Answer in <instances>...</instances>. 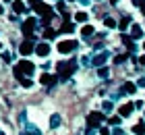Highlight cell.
<instances>
[{
    "instance_id": "1",
    "label": "cell",
    "mask_w": 145,
    "mask_h": 135,
    "mask_svg": "<svg viewBox=\"0 0 145 135\" xmlns=\"http://www.w3.org/2000/svg\"><path fill=\"white\" fill-rule=\"evenodd\" d=\"M35 67L33 63H29V60H21L17 67H15V77L17 79H23V75H33Z\"/></svg>"
},
{
    "instance_id": "2",
    "label": "cell",
    "mask_w": 145,
    "mask_h": 135,
    "mask_svg": "<svg viewBox=\"0 0 145 135\" xmlns=\"http://www.w3.org/2000/svg\"><path fill=\"white\" fill-rule=\"evenodd\" d=\"M72 50H77L75 40H62V42H58V52L60 54H71Z\"/></svg>"
},
{
    "instance_id": "3",
    "label": "cell",
    "mask_w": 145,
    "mask_h": 135,
    "mask_svg": "<svg viewBox=\"0 0 145 135\" xmlns=\"http://www.w3.org/2000/svg\"><path fill=\"white\" fill-rule=\"evenodd\" d=\"M133 110H135V104H133V102H127V104H122L120 108H118V117H120V119H127V117L133 114Z\"/></svg>"
},
{
    "instance_id": "4",
    "label": "cell",
    "mask_w": 145,
    "mask_h": 135,
    "mask_svg": "<svg viewBox=\"0 0 145 135\" xmlns=\"http://www.w3.org/2000/svg\"><path fill=\"white\" fill-rule=\"evenodd\" d=\"M35 54H37V56H42V58H46V56L50 54V44H48V42L37 44V46H35Z\"/></svg>"
},
{
    "instance_id": "5",
    "label": "cell",
    "mask_w": 145,
    "mask_h": 135,
    "mask_svg": "<svg viewBox=\"0 0 145 135\" xmlns=\"http://www.w3.org/2000/svg\"><path fill=\"white\" fill-rule=\"evenodd\" d=\"M102 121H104V117H102V114L91 112V114H89V119H87V123H89V127H91V129H93V127H100V125H102Z\"/></svg>"
},
{
    "instance_id": "6",
    "label": "cell",
    "mask_w": 145,
    "mask_h": 135,
    "mask_svg": "<svg viewBox=\"0 0 145 135\" xmlns=\"http://www.w3.org/2000/svg\"><path fill=\"white\" fill-rule=\"evenodd\" d=\"M33 50H35V48H33V42H31V40H25V42L21 44V48H19V52H21L23 56H29Z\"/></svg>"
},
{
    "instance_id": "7",
    "label": "cell",
    "mask_w": 145,
    "mask_h": 135,
    "mask_svg": "<svg viewBox=\"0 0 145 135\" xmlns=\"http://www.w3.org/2000/svg\"><path fill=\"white\" fill-rule=\"evenodd\" d=\"M33 27H35V19L31 17V19H27V21L23 23V33L27 38H31V31H33Z\"/></svg>"
},
{
    "instance_id": "8",
    "label": "cell",
    "mask_w": 145,
    "mask_h": 135,
    "mask_svg": "<svg viewBox=\"0 0 145 135\" xmlns=\"http://www.w3.org/2000/svg\"><path fill=\"white\" fill-rule=\"evenodd\" d=\"M62 123V119H60V114H52L50 121H48V125H50V129H58Z\"/></svg>"
},
{
    "instance_id": "9",
    "label": "cell",
    "mask_w": 145,
    "mask_h": 135,
    "mask_svg": "<svg viewBox=\"0 0 145 135\" xmlns=\"http://www.w3.org/2000/svg\"><path fill=\"white\" fill-rule=\"evenodd\" d=\"M39 81H42L44 85H48V87L56 85V77H54V75H48V73H44V75H42V79H39Z\"/></svg>"
},
{
    "instance_id": "10",
    "label": "cell",
    "mask_w": 145,
    "mask_h": 135,
    "mask_svg": "<svg viewBox=\"0 0 145 135\" xmlns=\"http://www.w3.org/2000/svg\"><path fill=\"white\" fill-rule=\"evenodd\" d=\"M131 38H133V40L143 38V29H141L139 25H135V23H133V27H131Z\"/></svg>"
},
{
    "instance_id": "11",
    "label": "cell",
    "mask_w": 145,
    "mask_h": 135,
    "mask_svg": "<svg viewBox=\"0 0 145 135\" xmlns=\"http://www.w3.org/2000/svg\"><path fill=\"white\" fill-rule=\"evenodd\" d=\"M106 60H108V52H100V54L93 58V65H95V67H102Z\"/></svg>"
},
{
    "instance_id": "12",
    "label": "cell",
    "mask_w": 145,
    "mask_h": 135,
    "mask_svg": "<svg viewBox=\"0 0 145 135\" xmlns=\"http://www.w3.org/2000/svg\"><path fill=\"white\" fill-rule=\"evenodd\" d=\"M93 33H95V29H93L91 25H83V29H81V36H83L85 40H89L91 36H93Z\"/></svg>"
},
{
    "instance_id": "13",
    "label": "cell",
    "mask_w": 145,
    "mask_h": 135,
    "mask_svg": "<svg viewBox=\"0 0 145 135\" xmlns=\"http://www.w3.org/2000/svg\"><path fill=\"white\" fill-rule=\"evenodd\" d=\"M75 21H77V23H87V21H89V15H87L85 11H79L77 15H75Z\"/></svg>"
},
{
    "instance_id": "14",
    "label": "cell",
    "mask_w": 145,
    "mask_h": 135,
    "mask_svg": "<svg viewBox=\"0 0 145 135\" xmlns=\"http://www.w3.org/2000/svg\"><path fill=\"white\" fill-rule=\"evenodd\" d=\"M12 9H15V13L21 15V13H25V4L21 2V0H12Z\"/></svg>"
},
{
    "instance_id": "15",
    "label": "cell",
    "mask_w": 145,
    "mask_h": 135,
    "mask_svg": "<svg viewBox=\"0 0 145 135\" xmlns=\"http://www.w3.org/2000/svg\"><path fill=\"white\" fill-rule=\"evenodd\" d=\"M133 133H135V135H145V123H143V121L133 127Z\"/></svg>"
},
{
    "instance_id": "16",
    "label": "cell",
    "mask_w": 145,
    "mask_h": 135,
    "mask_svg": "<svg viewBox=\"0 0 145 135\" xmlns=\"http://www.w3.org/2000/svg\"><path fill=\"white\" fill-rule=\"evenodd\" d=\"M97 75H100L102 79H106V77L110 75V69H108V67H104V65H102V67H97Z\"/></svg>"
},
{
    "instance_id": "17",
    "label": "cell",
    "mask_w": 145,
    "mask_h": 135,
    "mask_svg": "<svg viewBox=\"0 0 145 135\" xmlns=\"http://www.w3.org/2000/svg\"><path fill=\"white\" fill-rule=\"evenodd\" d=\"M27 135H42V131L35 125H27Z\"/></svg>"
},
{
    "instance_id": "18",
    "label": "cell",
    "mask_w": 145,
    "mask_h": 135,
    "mask_svg": "<svg viewBox=\"0 0 145 135\" xmlns=\"http://www.w3.org/2000/svg\"><path fill=\"white\" fill-rule=\"evenodd\" d=\"M122 92H124V94H135V92H137V87H135L133 83H127V85L122 87Z\"/></svg>"
},
{
    "instance_id": "19",
    "label": "cell",
    "mask_w": 145,
    "mask_h": 135,
    "mask_svg": "<svg viewBox=\"0 0 145 135\" xmlns=\"http://www.w3.org/2000/svg\"><path fill=\"white\" fill-rule=\"evenodd\" d=\"M104 25L112 29V27H116V19H112V17H106V19H104Z\"/></svg>"
},
{
    "instance_id": "20",
    "label": "cell",
    "mask_w": 145,
    "mask_h": 135,
    "mask_svg": "<svg viewBox=\"0 0 145 135\" xmlns=\"http://www.w3.org/2000/svg\"><path fill=\"white\" fill-rule=\"evenodd\" d=\"M112 106H114V104H112L110 100H106V102L102 104V110H104V112H112Z\"/></svg>"
},
{
    "instance_id": "21",
    "label": "cell",
    "mask_w": 145,
    "mask_h": 135,
    "mask_svg": "<svg viewBox=\"0 0 145 135\" xmlns=\"http://www.w3.org/2000/svg\"><path fill=\"white\" fill-rule=\"evenodd\" d=\"M129 25H131V17H124L122 21H120V29H127Z\"/></svg>"
},
{
    "instance_id": "22",
    "label": "cell",
    "mask_w": 145,
    "mask_h": 135,
    "mask_svg": "<svg viewBox=\"0 0 145 135\" xmlns=\"http://www.w3.org/2000/svg\"><path fill=\"white\" fill-rule=\"evenodd\" d=\"M127 58H129L127 54H120V56H116V58H114V63H116V65H122V63H124Z\"/></svg>"
},
{
    "instance_id": "23",
    "label": "cell",
    "mask_w": 145,
    "mask_h": 135,
    "mask_svg": "<svg viewBox=\"0 0 145 135\" xmlns=\"http://www.w3.org/2000/svg\"><path fill=\"white\" fill-rule=\"evenodd\" d=\"M110 135H124V131H122V129H120V127H118V125H116V127H114V129H112V131H110Z\"/></svg>"
},
{
    "instance_id": "24",
    "label": "cell",
    "mask_w": 145,
    "mask_h": 135,
    "mask_svg": "<svg viewBox=\"0 0 145 135\" xmlns=\"http://www.w3.org/2000/svg\"><path fill=\"white\" fill-rule=\"evenodd\" d=\"M110 125H112V127L120 125V117H112V119H110Z\"/></svg>"
},
{
    "instance_id": "25",
    "label": "cell",
    "mask_w": 145,
    "mask_h": 135,
    "mask_svg": "<svg viewBox=\"0 0 145 135\" xmlns=\"http://www.w3.org/2000/svg\"><path fill=\"white\" fill-rule=\"evenodd\" d=\"M2 60H4V63H10V60H12L10 52H2Z\"/></svg>"
},
{
    "instance_id": "26",
    "label": "cell",
    "mask_w": 145,
    "mask_h": 135,
    "mask_svg": "<svg viewBox=\"0 0 145 135\" xmlns=\"http://www.w3.org/2000/svg\"><path fill=\"white\" fill-rule=\"evenodd\" d=\"M56 36V31H52V29H46V33H44V38L48 40V38H54Z\"/></svg>"
},
{
    "instance_id": "27",
    "label": "cell",
    "mask_w": 145,
    "mask_h": 135,
    "mask_svg": "<svg viewBox=\"0 0 145 135\" xmlns=\"http://www.w3.org/2000/svg\"><path fill=\"white\" fill-rule=\"evenodd\" d=\"M77 2H79V4H81V6H89L91 2H93V0H77Z\"/></svg>"
},
{
    "instance_id": "28",
    "label": "cell",
    "mask_w": 145,
    "mask_h": 135,
    "mask_svg": "<svg viewBox=\"0 0 145 135\" xmlns=\"http://www.w3.org/2000/svg\"><path fill=\"white\" fill-rule=\"evenodd\" d=\"M21 83H23V87H31V85H33L29 79H21Z\"/></svg>"
},
{
    "instance_id": "29",
    "label": "cell",
    "mask_w": 145,
    "mask_h": 135,
    "mask_svg": "<svg viewBox=\"0 0 145 135\" xmlns=\"http://www.w3.org/2000/svg\"><path fill=\"white\" fill-rule=\"evenodd\" d=\"M58 11H60V13H64V11H67V6H64V2H58Z\"/></svg>"
},
{
    "instance_id": "30",
    "label": "cell",
    "mask_w": 145,
    "mask_h": 135,
    "mask_svg": "<svg viewBox=\"0 0 145 135\" xmlns=\"http://www.w3.org/2000/svg\"><path fill=\"white\" fill-rule=\"evenodd\" d=\"M100 135H110V131L106 129V127H102V129H100Z\"/></svg>"
},
{
    "instance_id": "31",
    "label": "cell",
    "mask_w": 145,
    "mask_h": 135,
    "mask_svg": "<svg viewBox=\"0 0 145 135\" xmlns=\"http://www.w3.org/2000/svg\"><path fill=\"white\" fill-rule=\"evenodd\" d=\"M139 65H143V67H145V54H143V56L139 58Z\"/></svg>"
},
{
    "instance_id": "32",
    "label": "cell",
    "mask_w": 145,
    "mask_h": 135,
    "mask_svg": "<svg viewBox=\"0 0 145 135\" xmlns=\"http://www.w3.org/2000/svg\"><path fill=\"white\" fill-rule=\"evenodd\" d=\"M139 85H141V87H145V77H141V79H139Z\"/></svg>"
},
{
    "instance_id": "33",
    "label": "cell",
    "mask_w": 145,
    "mask_h": 135,
    "mask_svg": "<svg viewBox=\"0 0 145 135\" xmlns=\"http://www.w3.org/2000/svg\"><path fill=\"white\" fill-rule=\"evenodd\" d=\"M133 4L135 6H141V0H133Z\"/></svg>"
},
{
    "instance_id": "34",
    "label": "cell",
    "mask_w": 145,
    "mask_h": 135,
    "mask_svg": "<svg viewBox=\"0 0 145 135\" xmlns=\"http://www.w3.org/2000/svg\"><path fill=\"white\" fill-rule=\"evenodd\" d=\"M2 13H4V6H2V4H0V15H2Z\"/></svg>"
},
{
    "instance_id": "35",
    "label": "cell",
    "mask_w": 145,
    "mask_h": 135,
    "mask_svg": "<svg viewBox=\"0 0 145 135\" xmlns=\"http://www.w3.org/2000/svg\"><path fill=\"white\" fill-rule=\"evenodd\" d=\"M110 2H112V4H118V0H110Z\"/></svg>"
},
{
    "instance_id": "36",
    "label": "cell",
    "mask_w": 145,
    "mask_h": 135,
    "mask_svg": "<svg viewBox=\"0 0 145 135\" xmlns=\"http://www.w3.org/2000/svg\"><path fill=\"white\" fill-rule=\"evenodd\" d=\"M0 135H4V131H2V129H0Z\"/></svg>"
},
{
    "instance_id": "37",
    "label": "cell",
    "mask_w": 145,
    "mask_h": 135,
    "mask_svg": "<svg viewBox=\"0 0 145 135\" xmlns=\"http://www.w3.org/2000/svg\"><path fill=\"white\" fill-rule=\"evenodd\" d=\"M0 50H2V44H0Z\"/></svg>"
},
{
    "instance_id": "38",
    "label": "cell",
    "mask_w": 145,
    "mask_h": 135,
    "mask_svg": "<svg viewBox=\"0 0 145 135\" xmlns=\"http://www.w3.org/2000/svg\"><path fill=\"white\" fill-rule=\"evenodd\" d=\"M21 135H27V133H21Z\"/></svg>"
}]
</instances>
